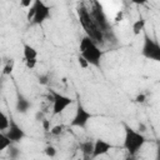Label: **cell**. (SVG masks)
I'll return each mask as SVG.
<instances>
[{
  "label": "cell",
  "instance_id": "obj_14",
  "mask_svg": "<svg viewBox=\"0 0 160 160\" xmlns=\"http://www.w3.org/2000/svg\"><path fill=\"white\" fill-rule=\"evenodd\" d=\"M42 128H44V130L50 131V120H44L42 121Z\"/></svg>",
  "mask_w": 160,
  "mask_h": 160
},
{
  "label": "cell",
  "instance_id": "obj_19",
  "mask_svg": "<svg viewBox=\"0 0 160 160\" xmlns=\"http://www.w3.org/2000/svg\"><path fill=\"white\" fill-rule=\"evenodd\" d=\"M20 4H21L22 6H30V5L32 4V2H31V1H21Z\"/></svg>",
  "mask_w": 160,
  "mask_h": 160
},
{
  "label": "cell",
  "instance_id": "obj_2",
  "mask_svg": "<svg viewBox=\"0 0 160 160\" xmlns=\"http://www.w3.org/2000/svg\"><path fill=\"white\" fill-rule=\"evenodd\" d=\"M144 144V138L132 130L126 131V138H125V146L130 151V154H135L138 149Z\"/></svg>",
  "mask_w": 160,
  "mask_h": 160
},
{
  "label": "cell",
  "instance_id": "obj_10",
  "mask_svg": "<svg viewBox=\"0 0 160 160\" xmlns=\"http://www.w3.org/2000/svg\"><path fill=\"white\" fill-rule=\"evenodd\" d=\"M62 130H64V125H55L50 129V134L54 135V136H58L62 132Z\"/></svg>",
  "mask_w": 160,
  "mask_h": 160
},
{
  "label": "cell",
  "instance_id": "obj_9",
  "mask_svg": "<svg viewBox=\"0 0 160 160\" xmlns=\"http://www.w3.org/2000/svg\"><path fill=\"white\" fill-rule=\"evenodd\" d=\"M144 24H145L144 20H136V21L132 24V31H134L135 35H138V34L141 32V30L144 29Z\"/></svg>",
  "mask_w": 160,
  "mask_h": 160
},
{
  "label": "cell",
  "instance_id": "obj_4",
  "mask_svg": "<svg viewBox=\"0 0 160 160\" xmlns=\"http://www.w3.org/2000/svg\"><path fill=\"white\" fill-rule=\"evenodd\" d=\"M111 149V144L105 141V140H96L94 144V150H92V156H100L102 154H106Z\"/></svg>",
  "mask_w": 160,
  "mask_h": 160
},
{
  "label": "cell",
  "instance_id": "obj_7",
  "mask_svg": "<svg viewBox=\"0 0 160 160\" xmlns=\"http://www.w3.org/2000/svg\"><path fill=\"white\" fill-rule=\"evenodd\" d=\"M22 52H24L25 61H26V60H36V58H38V51H36L32 46H30V45H28V44L24 45Z\"/></svg>",
  "mask_w": 160,
  "mask_h": 160
},
{
  "label": "cell",
  "instance_id": "obj_1",
  "mask_svg": "<svg viewBox=\"0 0 160 160\" xmlns=\"http://www.w3.org/2000/svg\"><path fill=\"white\" fill-rule=\"evenodd\" d=\"M80 50H81V55L89 62L99 64V60H100V56H101V51L98 49V46L94 44V41L90 38H84L81 40Z\"/></svg>",
  "mask_w": 160,
  "mask_h": 160
},
{
  "label": "cell",
  "instance_id": "obj_13",
  "mask_svg": "<svg viewBox=\"0 0 160 160\" xmlns=\"http://www.w3.org/2000/svg\"><path fill=\"white\" fill-rule=\"evenodd\" d=\"M25 64H26V66H28L29 69H32V68H35V65H36V60H26Z\"/></svg>",
  "mask_w": 160,
  "mask_h": 160
},
{
  "label": "cell",
  "instance_id": "obj_15",
  "mask_svg": "<svg viewBox=\"0 0 160 160\" xmlns=\"http://www.w3.org/2000/svg\"><path fill=\"white\" fill-rule=\"evenodd\" d=\"M11 70H12V61L8 64V66L4 69V71H2V72H4V74H9V72H11Z\"/></svg>",
  "mask_w": 160,
  "mask_h": 160
},
{
  "label": "cell",
  "instance_id": "obj_8",
  "mask_svg": "<svg viewBox=\"0 0 160 160\" xmlns=\"http://www.w3.org/2000/svg\"><path fill=\"white\" fill-rule=\"evenodd\" d=\"M9 130H10V131H9V134H8V138L11 139V140H18V139H20V138L22 136V131H21L19 128H16L15 125H12Z\"/></svg>",
  "mask_w": 160,
  "mask_h": 160
},
{
  "label": "cell",
  "instance_id": "obj_16",
  "mask_svg": "<svg viewBox=\"0 0 160 160\" xmlns=\"http://www.w3.org/2000/svg\"><path fill=\"white\" fill-rule=\"evenodd\" d=\"M135 100H136L138 102H144V101H145V95H144V94H140V95L136 96Z\"/></svg>",
  "mask_w": 160,
  "mask_h": 160
},
{
  "label": "cell",
  "instance_id": "obj_18",
  "mask_svg": "<svg viewBox=\"0 0 160 160\" xmlns=\"http://www.w3.org/2000/svg\"><path fill=\"white\" fill-rule=\"evenodd\" d=\"M121 19H122V11H119L116 14V16H115V21L119 22V21H121Z\"/></svg>",
  "mask_w": 160,
  "mask_h": 160
},
{
  "label": "cell",
  "instance_id": "obj_6",
  "mask_svg": "<svg viewBox=\"0 0 160 160\" xmlns=\"http://www.w3.org/2000/svg\"><path fill=\"white\" fill-rule=\"evenodd\" d=\"M89 116H90V114H89V112H86L81 106H79L78 112H76V116H75V119H74V121H72V125L82 126V125L88 121Z\"/></svg>",
  "mask_w": 160,
  "mask_h": 160
},
{
  "label": "cell",
  "instance_id": "obj_5",
  "mask_svg": "<svg viewBox=\"0 0 160 160\" xmlns=\"http://www.w3.org/2000/svg\"><path fill=\"white\" fill-rule=\"evenodd\" d=\"M144 52L149 56V58H152L155 60H160V48H158L155 44H152L151 41H148L145 49H144Z\"/></svg>",
  "mask_w": 160,
  "mask_h": 160
},
{
  "label": "cell",
  "instance_id": "obj_17",
  "mask_svg": "<svg viewBox=\"0 0 160 160\" xmlns=\"http://www.w3.org/2000/svg\"><path fill=\"white\" fill-rule=\"evenodd\" d=\"M6 126H8V121H6V118H5V115H2V121H1V130H4Z\"/></svg>",
  "mask_w": 160,
  "mask_h": 160
},
{
  "label": "cell",
  "instance_id": "obj_3",
  "mask_svg": "<svg viewBox=\"0 0 160 160\" xmlns=\"http://www.w3.org/2000/svg\"><path fill=\"white\" fill-rule=\"evenodd\" d=\"M71 104V99L66 98L64 95H59V94H54V114H59L64 109H66L69 105Z\"/></svg>",
  "mask_w": 160,
  "mask_h": 160
},
{
  "label": "cell",
  "instance_id": "obj_12",
  "mask_svg": "<svg viewBox=\"0 0 160 160\" xmlns=\"http://www.w3.org/2000/svg\"><path fill=\"white\" fill-rule=\"evenodd\" d=\"M79 64H80V66H81V68H84V69H85V68H88V66L90 65V62H89V61H88L82 55H80V56H79Z\"/></svg>",
  "mask_w": 160,
  "mask_h": 160
},
{
  "label": "cell",
  "instance_id": "obj_11",
  "mask_svg": "<svg viewBox=\"0 0 160 160\" xmlns=\"http://www.w3.org/2000/svg\"><path fill=\"white\" fill-rule=\"evenodd\" d=\"M44 152H45V155H48L49 158H54V156L56 155V149H55L52 145H49V146L45 148Z\"/></svg>",
  "mask_w": 160,
  "mask_h": 160
}]
</instances>
